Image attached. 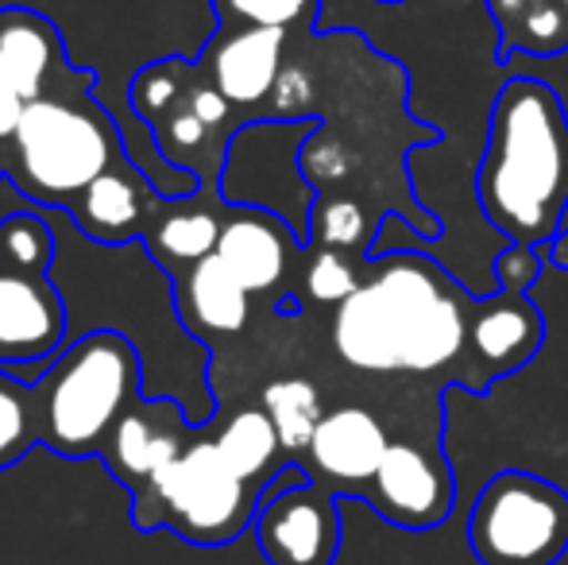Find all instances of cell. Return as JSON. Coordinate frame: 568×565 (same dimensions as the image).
Returning <instances> with one entry per match:
<instances>
[{"label":"cell","mask_w":568,"mask_h":565,"mask_svg":"<svg viewBox=\"0 0 568 565\" xmlns=\"http://www.w3.org/2000/svg\"><path fill=\"white\" fill-rule=\"evenodd\" d=\"M468 341L456 286L426 256H390L337 306L333 345L364 372H434Z\"/></svg>","instance_id":"obj_1"},{"label":"cell","mask_w":568,"mask_h":565,"mask_svg":"<svg viewBox=\"0 0 568 565\" xmlns=\"http://www.w3.org/2000/svg\"><path fill=\"white\" fill-rule=\"evenodd\" d=\"M479 202L518 244L557 233L568 205V117L546 82L515 78L495 98Z\"/></svg>","instance_id":"obj_2"},{"label":"cell","mask_w":568,"mask_h":565,"mask_svg":"<svg viewBox=\"0 0 568 565\" xmlns=\"http://www.w3.org/2000/svg\"><path fill=\"white\" fill-rule=\"evenodd\" d=\"M135 395H140L135 349L113 330L85 333L36 380L39 437L62 457L105 453Z\"/></svg>","instance_id":"obj_3"},{"label":"cell","mask_w":568,"mask_h":565,"mask_svg":"<svg viewBox=\"0 0 568 565\" xmlns=\"http://www.w3.org/2000/svg\"><path fill=\"white\" fill-rule=\"evenodd\" d=\"M132 500L140 531L174 527L197 546L229 543L252 519V484L221 457L217 442H190Z\"/></svg>","instance_id":"obj_4"},{"label":"cell","mask_w":568,"mask_h":565,"mask_svg":"<svg viewBox=\"0 0 568 565\" xmlns=\"http://www.w3.org/2000/svg\"><path fill=\"white\" fill-rule=\"evenodd\" d=\"M16 179L36 202L70 205L93 179L113 171L116 137L93 109L36 98L16 129Z\"/></svg>","instance_id":"obj_5"},{"label":"cell","mask_w":568,"mask_h":565,"mask_svg":"<svg viewBox=\"0 0 568 565\" xmlns=\"http://www.w3.org/2000/svg\"><path fill=\"white\" fill-rule=\"evenodd\" d=\"M484 565H554L568 551V496L530 473H499L468 519Z\"/></svg>","instance_id":"obj_6"},{"label":"cell","mask_w":568,"mask_h":565,"mask_svg":"<svg viewBox=\"0 0 568 565\" xmlns=\"http://www.w3.org/2000/svg\"><path fill=\"white\" fill-rule=\"evenodd\" d=\"M260 551L271 565H333L341 546L337 507L314 484L267 488L255 515Z\"/></svg>","instance_id":"obj_7"},{"label":"cell","mask_w":568,"mask_h":565,"mask_svg":"<svg viewBox=\"0 0 568 565\" xmlns=\"http://www.w3.org/2000/svg\"><path fill=\"white\" fill-rule=\"evenodd\" d=\"M67 333L62 294L47 275L0 264V364H39L54 356Z\"/></svg>","instance_id":"obj_8"},{"label":"cell","mask_w":568,"mask_h":565,"mask_svg":"<svg viewBox=\"0 0 568 565\" xmlns=\"http://www.w3.org/2000/svg\"><path fill=\"white\" fill-rule=\"evenodd\" d=\"M372 484L375 512H383L398 527H434L437 519L449 515V473L429 453H422L418 445L390 442Z\"/></svg>","instance_id":"obj_9"},{"label":"cell","mask_w":568,"mask_h":565,"mask_svg":"<svg viewBox=\"0 0 568 565\" xmlns=\"http://www.w3.org/2000/svg\"><path fill=\"white\" fill-rule=\"evenodd\" d=\"M182 450H186L182 445V407L174 400H151L132 403L124 411L105 445V457L109 468L135 492L159 468L171 465Z\"/></svg>","instance_id":"obj_10"},{"label":"cell","mask_w":568,"mask_h":565,"mask_svg":"<svg viewBox=\"0 0 568 565\" xmlns=\"http://www.w3.org/2000/svg\"><path fill=\"white\" fill-rule=\"evenodd\" d=\"M286 28H240L213 47V85L232 105H255L283 78Z\"/></svg>","instance_id":"obj_11"},{"label":"cell","mask_w":568,"mask_h":565,"mask_svg":"<svg viewBox=\"0 0 568 565\" xmlns=\"http://www.w3.org/2000/svg\"><path fill=\"white\" fill-rule=\"evenodd\" d=\"M387 434H383L379 418L367 415L364 407H341L317 423L314 442H310V457L325 476L344 484H364L375 481L387 453Z\"/></svg>","instance_id":"obj_12"},{"label":"cell","mask_w":568,"mask_h":565,"mask_svg":"<svg viewBox=\"0 0 568 565\" xmlns=\"http://www.w3.org/2000/svg\"><path fill=\"white\" fill-rule=\"evenodd\" d=\"M217 256L247 291H271L283 280L286 260H291L286 225L267 213H240L221 225Z\"/></svg>","instance_id":"obj_13"},{"label":"cell","mask_w":568,"mask_h":565,"mask_svg":"<svg viewBox=\"0 0 568 565\" xmlns=\"http://www.w3.org/2000/svg\"><path fill=\"white\" fill-rule=\"evenodd\" d=\"M247 286L229 272L225 260L213 256L190 264L179 286V310L197 333H236L247 322Z\"/></svg>","instance_id":"obj_14"},{"label":"cell","mask_w":568,"mask_h":565,"mask_svg":"<svg viewBox=\"0 0 568 565\" xmlns=\"http://www.w3.org/2000/svg\"><path fill=\"white\" fill-rule=\"evenodd\" d=\"M74 218H78V225H82V233L93 236V241L124 244L143 233L148 210H143V194L124 174L105 171L101 179H93L90 186L78 194Z\"/></svg>","instance_id":"obj_15"},{"label":"cell","mask_w":568,"mask_h":565,"mask_svg":"<svg viewBox=\"0 0 568 565\" xmlns=\"http://www.w3.org/2000/svg\"><path fill=\"white\" fill-rule=\"evenodd\" d=\"M54 51H59V39L43 16L12 12L0 20V70L12 78V85L28 101L43 98Z\"/></svg>","instance_id":"obj_16"},{"label":"cell","mask_w":568,"mask_h":565,"mask_svg":"<svg viewBox=\"0 0 568 565\" xmlns=\"http://www.w3.org/2000/svg\"><path fill=\"white\" fill-rule=\"evenodd\" d=\"M541 337V314L526 302L487 306L471 322V345L491 364H518Z\"/></svg>","instance_id":"obj_17"},{"label":"cell","mask_w":568,"mask_h":565,"mask_svg":"<svg viewBox=\"0 0 568 565\" xmlns=\"http://www.w3.org/2000/svg\"><path fill=\"white\" fill-rule=\"evenodd\" d=\"M213 442H217L221 457H225L247 484L267 481V468L275 465L278 450H283L278 430L271 423L267 411H240V415L229 418L225 430H221Z\"/></svg>","instance_id":"obj_18"},{"label":"cell","mask_w":568,"mask_h":565,"mask_svg":"<svg viewBox=\"0 0 568 565\" xmlns=\"http://www.w3.org/2000/svg\"><path fill=\"white\" fill-rule=\"evenodd\" d=\"M263 411L275 423L283 450L291 453L310 450L314 430L325 418L322 395H317V387L310 380H275V384H267L263 387Z\"/></svg>","instance_id":"obj_19"},{"label":"cell","mask_w":568,"mask_h":565,"mask_svg":"<svg viewBox=\"0 0 568 565\" xmlns=\"http://www.w3.org/2000/svg\"><path fill=\"white\" fill-rule=\"evenodd\" d=\"M221 241V221L205 210H174L155 221L151 229V252L159 264H197V260L213 256Z\"/></svg>","instance_id":"obj_20"},{"label":"cell","mask_w":568,"mask_h":565,"mask_svg":"<svg viewBox=\"0 0 568 565\" xmlns=\"http://www.w3.org/2000/svg\"><path fill=\"white\" fill-rule=\"evenodd\" d=\"M39 403L36 384H20L0 369V468L16 465L31 445H39Z\"/></svg>","instance_id":"obj_21"},{"label":"cell","mask_w":568,"mask_h":565,"mask_svg":"<svg viewBox=\"0 0 568 565\" xmlns=\"http://www.w3.org/2000/svg\"><path fill=\"white\" fill-rule=\"evenodd\" d=\"M54 233L36 213H8L0 221V264L28 275H47L54 264Z\"/></svg>","instance_id":"obj_22"},{"label":"cell","mask_w":568,"mask_h":565,"mask_svg":"<svg viewBox=\"0 0 568 565\" xmlns=\"http://www.w3.org/2000/svg\"><path fill=\"white\" fill-rule=\"evenodd\" d=\"M179 93H182L179 62H155V67L140 70V78L132 82V109L159 124L174 109Z\"/></svg>","instance_id":"obj_23"},{"label":"cell","mask_w":568,"mask_h":565,"mask_svg":"<svg viewBox=\"0 0 568 565\" xmlns=\"http://www.w3.org/2000/svg\"><path fill=\"white\" fill-rule=\"evenodd\" d=\"M367 233V218L352 198H329L314 210V236L325 249H356Z\"/></svg>","instance_id":"obj_24"},{"label":"cell","mask_w":568,"mask_h":565,"mask_svg":"<svg viewBox=\"0 0 568 565\" xmlns=\"http://www.w3.org/2000/svg\"><path fill=\"white\" fill-rule=\"evenodd\" d=\"M356 286H359L356 272H352V264L341 256L337 249H325V252H317V256L310 260L306 291H310V299H314V302H333V306H341V302L348 299Z\"/></svg>","instance_id":"obj_25"},{"label":"cell","mask_w":568,"mask_h":565,"mask_svg":"<svg viewBox=\"0 0 568 565\" xmlns=\"http://www.w3.org/2000/svg\"><path fill=\"white\" fill-rule=\"evenodd\" d=\"M221 16L236 20L244 28H286L302 20L306 0H217Z\"/></svg>","instance_id":"obj_26"},{"label":"cell","mask_w":568,"mask_h":565,"mask_svg":"<svg viewBox=\"0 0 568 565\" xmlns=\"http://www.w3.org/2000/svg\"><path fill=\"white\" fill-rule=\"evenodd\" d=\"M159 132H163V148L166 155H179V151H194L202 148L205 137H210V124L202 121V117L194 113V109H171V113L159 121Z\"/></svg>","instance_id":"obj_27"},{"label":"cell","mask_w":568,"mask_h":565,"mask_svg":"<svg viewBox=\"0 0 568 565\" xmlns=\"http://www.w3.org/2000/svg\"><path fill=\"white\" fill-rule=\"evenodd\" d=\"M523 31H526V47H534V51H554L568 36L565 12L557 4H530L526 8Z\"/></svg>","instance_id":"obj_28"},{"label":"cell","mask_w":568,"mask_h":565,"mask_svg":"<svg viewBox=\"0 0 568 565\" xmlns=\"http://www.w3.org/2000/svg\"><path fill=\"white\" fill-rule=\"evenodd\" d=\"M495 275L510 291H526V286L538 280V256L530 252V244H515L507 256L495 260Z\"/></svg>","instance_id":"obj_29"},{"label":"cell","mask_w":568,"mask_h":565,"mask_svg":"<svg viewBox=\"0 0 568 565\" xmlns=\"http://www.w3.org/2000/svg\"><path fill=\"white\" fill-rule=\"evenodd\" d=\"M23 109H28V98L12 85V78L0 70V140H12L16 129L23 121Z\"/></svg>","instance_id":"obj_30"},{"label":"cell","mask_w":568,"mask_h":565,"mask_svg":"<svg viewBox=\"0 0 568 565\" xmlns=\"http://www.w3.org/2000/svg\"><path fill=\"white\" fill-rule=\"evenodd\" d=\"M186 105L194 109L197 117H202L205 124H221L229 117V109H232V101L225 98V93L217 90V85H197V90H190V98H186Z\"/></svg>","instance_id":"obj_31"},{"label":"cell","mask_w":568,"mask_h":565,"mask_svg":"<svg viewBox=\"0 0 568 565\" xmlns=\"http://www.w3.org/2000/svg\"><path fill=\"white\" fill-rule=\"evenodd\" d=\"M495 4H499V12H503V16H510V12H518V8L526 12V8L538 4V0H495Z\"/></svg>","instance_id":"obj_32"},{"label":"cell","mask_w":568,"mask_h":565,"mask_svg":"<svg viewBox=\"0 0 568 565\" xmlns=\"http://www.w3.org/2000/svg\"><path fill=\"white\" fill-rule=\"evenodd\" d=\"M561 4H565V8H568V0H561Z\"/></svg>","instance_id":"obj_33"}]
</instances>
